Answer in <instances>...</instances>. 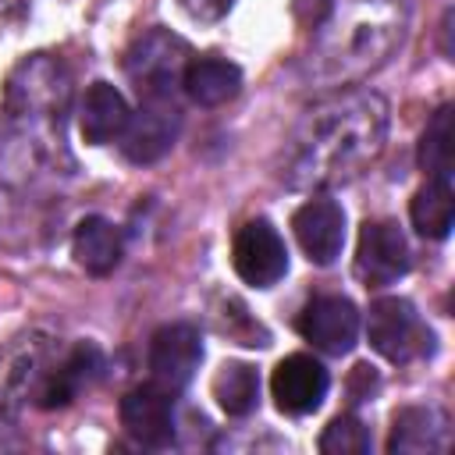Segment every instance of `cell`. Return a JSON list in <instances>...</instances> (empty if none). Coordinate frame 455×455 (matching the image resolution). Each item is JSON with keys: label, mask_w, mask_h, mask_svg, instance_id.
<instances>
[{"label": "cell", "mask_w": 455, "mask_h": 455, "mask_svg": "<svg viewBox=\"0 0 455 455\" xmlns=\"http://www.w3.org/2000/svg\"><path fill=\"white\" fill-rule=\"evenodd\" d=\"M174 135H178V110L164 100H146V107L128 117V128L121 132L124 139L121 146L132 164H153L174 146Z\"/></svg>", "instance_id": "cell-11"}, {"label": "cell", "mask_w": 455, "mask_h": 455, "mask_svg": "<svg viewBox=\"0 0 455 455\" xmlns=\"http://www.w3.org/2000/svg\"><path fill=\"white\" fill-rule=\"evenodd\" d=\"M412 228L423 238H448L455 224V199H451V181L448 178H427V185L412 196L409 206Z\"/></svg>", "instance_id": "cell-15"}, {"label": "cell", "mask_w": 455, "mask_h": 455, "mask_svg": "<svg viewBox=\"0 0 455 455\" xmlns=\"http://www.w3.org/2000/svg\"><path fill=\"white\" fill-rule=\"evenodd\" d=\"M299 334L327 355H345L359 338V309L345 295H316L299 313Z\"/></svg>", "instance_id": "cell-6"}, {"label": "cell", "mask_w": 455, "mask_h": 455, "mask_svg": "<svg viewBox=\"0 0 455 455\" xmlns=\"http://www.w3.org/2000/svg\"><path fill=\"white\" fill-rule=\"evenodd\" d=\"M291 228H295V238L302 245V252L327 267L341 256V245H345V210L334 203V199H309L295 210L291 217Z\"/></svg>", "instance_id": "cell-10"}, {"label": "cell", "mask_w": 455, "mask_h": 455, "mask_svg": "<svg viewBox=\"0 0 455 455\" xmlns=\"http://www.w3.org/2000/svg\"><path fill=\"white\" fill-rule=\"evenodd\" d=\"M181 85L192 96V103H199V107H220V103H228V100L238 96L242 71H238V64H231L224 57H196V60L185 64Z\"/></svg>", "instance_id": "cell-13"}, {"label": "cell", "mask_w": 455, "mask_h": 455, "mask_svg": "<svg viewBox=\"0 0 455 455\" xmlns=\"http://www.w3.org/2000/svg\"><path fill=\"white\" fill-rule=\"evenodd\" d=\"M320 451L323 455H366L370 451V434L355 416H338L320 434Z\"/></svg>", "instance_id": "cell-19"}, {"label": "cell", "mask_w": 455, "mask_h": 455, "mask_svg": "<svg viewBox=\"0 0 455 455\" xmlns=\"http://www.w3.org/2000/svg\"><path fill=\"white\" fill-rule=\"evenodd\" d=\"M366 334H370V345L391 359V363H409L412 355H419L430 341L427 327L419 323L412 302L398 299V295H387V299H377L370 306V320H366Z\"/></svg>", "instance_id": "cell-2"}, {"label": "cell", "mask_w": 455, "mask_h": 455, "mask_svg": "<svg viewBox=\"0 0 455 455\" xmlns=\"http://www.w3.org/2000/svg\"><path fill=\"white\" fill-rule=\"evenodd\" d=\"M231 267L235 274L252 288H270L288 274V249L274 224L249 220L231 245Z\"/></svg>", "instance_id": "cell-3"}, {"label": "cell", "mask_w": 455, "mask_h": 455, "mask_svg": "<svg viewBox=\"0 0 455 455\" xmlns=\"http://www.w3.org/2000/svg\"><path fill=\"white\" fill-rule=\"evenodd\" d=\"M409 270V242L391 220H366L355 249V274L366 284H391Z\"/></svg>", "instance_id": "cell-7"}, {"label": "cell", "mask_w": 455, "mask_h": 455, "mask_svg": "<svg viewBox=\"0 0 455 455\" xmlns=\"http://www.w3.org/2000/svg\"><path fill=\"white\" fill-rule=\"evenodd\" d=\"M121 231L103 220V217H85L78 228H75V238H71V252H75V263L96 277L110 274L117 263H121Z\"/></svg>", "instance_id": "cell-14"}, {"label": "cell", "mask_w": 455, "mask_h": 455, "mask_svg": "<svg viewBox=\"0 0 455 455\" xmlns=\"http://www.w3.org/2000/svg\"><path fill=\"white\" fill-rule=\"evenodd\" d=\"M419 164L430 178H448L455 167V132H451V107H437L423 139H419Z\"/></svg>", "instance_id": "cell-18"}, {"label": "cell", "mask_w": 455, "mask_h": 455, "mask_svg": "<svg viewBox=\"0 0 455 455\" xmlns=\"http://www.w3.org/2000/svg\"><path fill=\"white\" fill-rule=\"evenodd\" d=\"M128 100L121 96V89H114L110 82H92L85 89L82 110H78V124H82V139L92 146L114 142L121 139V132L128 128Z\"/></svg>", "instance_id": "cell-12"}, {"label": "cell", "mask_w": 455, "mask_h": 455, "mask_svg": "<svg viewBox=\"0 0 455 455\" xmlns=\"http://www.w3.org/2000/svg\"><path fill=\"white\" fill-rule=\"evenodd\" d=\"M213 398L228 416H245L256 409L259 377L249 363H224L213 377Z\"/></svg>", "instance_id": "cell-16"}, {"label": "cell", "mask_w": 455, "mask_h": 455, "mask_svg": "<svg viewBox=\"0 0 455 455\" xmlns=\"http://www.w3.org/2000/svg\"><path fill=\"white\" fill-rule=\"evenodd\" d=\"M199 359H203V338H199V331L192 323H167L149 341V373H153V384L167 387L171 395L181 391L196 377Z\"/></svg>", "instance_id": "cell-5"}, {"label": "cell", "mask_w": 455, "mask_h": 455, "mask_svg": "<svg viewBox=\"0 0 455 455\" xmlns=\"http://www.w3.org/2000/svg\"><path fill=\"white\" fill-rule=\"evenodd\" d=\"M128 75L146 100H171V89L185 75V43L164 32L146 36L132 53H128Z\"/></svg>", "instance_id": "cell-4"}, {"label": "cell", "mask_w": 455, "mask_h": 455, "mask_svg": "<svg viewBox=\"0 0 455 455\" xmlns=\"http://www.w3.org/2000/svg\"><path fill=\"white\" fill-rule=\"evenodd\" d=\"M121 427L149 448H160L174 437V402L160 384H139L121 398Z\"/></svg>", "instance_id": "cell-9"}, {"label": "cell", "mask_w": 455, "mask_h": 455, "mask_svg": "<svg viewBox=\"0 0 455 455\" xmlns=\"http://www.w3.org/2000/svg\"><path fill=\"white\" fill-rule=\"evenodd\" d=\"M444 444V427L434 409H402L395 416V430L387 448L391 451H430Z\"/></svg>", "instance_id": "cell-17"}, {"label": "cell", "mask_w": 455, "mask_h": 455, "mask_svg": "<svg viewBox=\"0 0 455 455\" xmlns=\"http://www.w3.org/2000/svg\"><path fill=\"white\" fill-rule=\"evenodd\" d=\"M384 128L387 114L373 92H345L309 107L291 135V185H334L355 178L366 164L377 160Z\"/></svg>", "instance_id": "cell-1"}, {"label": "cell", "mask_w": 455, "mask_h": 455, "mask_svg": "<svg viewBox=\"0 0 455 455\" xmlns=\"http://www.w3.org/2000/svg\"><path fill=\"white\" fill-rule=\"evenodd\" d=\"M327 370L313 359V355H288L274 366L270 377V395L277 402L281 412L288 416H306L313 409H320L323 395H327Z\"/></svg>", "instance_id": "cell-8"}]
</instances>
